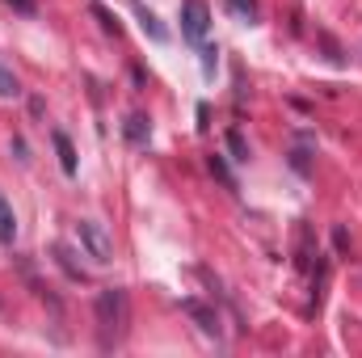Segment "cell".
I'll use <instances>...</instances> for the list:
<instances>
[{
    "instance_id": "8992f818",
    "label": "cell",
    "mask_w": 362,
    "mask_h": 358,
    "mask_svg": "<svg viewBox=\"0 0 362 358\" xmlns=\"http://www.w3.org/2000/svg\"><path fill=\"white\" fill-rule=\"evenodd\" d=\"M51 139H55V152H59V169L72 178V173H76V148H72V139H68L64 131H55Z\"/></svg>"
},
{
    "instance_id": "9a60e30c",
    "label": "cell",
    "mask_w": 362,
    "mask_h": 358,
    "mask_svg": "<svg viewBox=\"0 0 362 358\" xmlns=\"http://www.w3.org/2000/svg\"><path fill=\"white\" fill-rule=\"evenodd\" d=\"M215 55H219L215 47H202V72L206 76H215Z\"/></svg>"
},
{
    "instance_id": "6da1fadb",
    "label": "cell",
    "mask_w": 362,
    "mask_h": 358,
    "mask_svg": "<svg viewBox=\"0 0 362 358\" xmlns=\"http://www.w3.org/2000/svg\"><path fill=\"white\" fill-rule=\"evenodd\" d=\"M93 312H97L101 346H105V350L118 346V342L127 337V325H131V299H127V291H122V287H105V291L97 295Z\"/></svg>"
},
{
    "instance_id": "7c38bea8",
    "label": "cell",
    "mask_w": 362,
    "mask_h": 358,
    "mask_svg": "<svg viewBox=\"0 0 362 358\" xmlns=\"http://www.w3.org/2000/svg\"><path fill=\"white\" fill-rule=\"evenodd\" d=\"M228 148H232V161H249V144L240 131H228Z\"/></svg>"
},
{
    "instance_id": "5b68a950",
    "label": "cell",
    "mask_w": 362,
    "mask_h": 358,
    "mask_svg": "<svg viewBox=\"0 0 362 358\" xmlns=\"http://www.w3.org/2000/svg\"><path fill=\"white\" fill-rule=\"evenodd\" d=\"M181 308H185V312H189V316L198 321V329H202V333H211V337H219V316H215L211 308H202L198 299H185Z\"/></svg>"
},
{
    "instance_id": "9c48e42d",
    "label": "cell",
    "mask_w": 362,
    "mask_h": 358,
    "mask_svg": "<svg viewBox=\"0 0 362 358\" xmlns=\"http://www.w3.org/2000/svg\"><path fill=\"white\" fill-rule=\"evenodd\" d=\"M51 253H55V262H59V266L68 270V278H76V282H85V278H89L85 266H76V262H72V249H68V245H55Z\"/></svg>"
},
{
    "instance_id": "8fae6325",
    "label": "cell",
    "mask_w": 362,
    "mask_h": 358,
    "mask_svg": "<svg viewBox=\"0 0 362 358\" xmlns=\"http://www.w3.org/2000/svg\"><path fill=\"white\" fill-rule=\"evenodd\" d=\"M0 97H21V85H17V76L0 64Z\"/></svg>"
},
{
    "instance_id": "5bb4252c",
    "label": "cell",
    "mask_w": 362,
    "mask_h": 358,
    "mask_svg": "<svg viewBox=\"0 0 362 358\" xmlns=\"http://www.w3.org/2000/svg\"><path fill=\"white\" fill-rule=\"evenodd\" d=\"M93 17H97V21H101V25H105V34H114V38H118V34H122V30H118V17H114V13H105V8H101V4H93Z\"/></svg>"
},
{
    "instance_id": "30bf717a",
    "label": "cell",
    "mask_w": 362,
    "mask_h": 358,
    "mask_svg": "<svg viewBox=\"0 0 362 358\" xmlns=\"http://www.w3.org/2000/svg\"><path fill=\"white\" fill-rule=\"evenodd\" d=\"M228 13L240 17L245 25H257V0H228Z\"/></svg>"
},
{
    "instance_id": "4fadbf2b",
    "label": "cell",
    "mask_w": 362,
    "mask_h": 358,
    "mask_svg": "<svg viewBox=\"0 0 362 358\" xmlns=\"http://www.w3.org/2000/svg\"><path fill=\"white\" fill-rule=\"evenodd\" d=\"M211 173H215V178L223 181L228 190H236V178H232V169L223 165V156H211Z\"/></svg>"
},
{
    "instance_id": "2e32d148",
    "label": "cell",
    "mask_w": 362,
    "mask_h": 358,
    "mask_svg": "<svg viewBox=\"0 0 362 358\" xmlns=\"http://www.w3.org/2000/svg\"><path fill=\"white\" fill-rule=\"evenodd\" d=\"M8 4H13L17 13H34V0H8Z\"/></svg>"
},
{
    "instance_id": "277c9868",
    "label": "cell",
    "mask_w": 362,
    "mask_h": 358,
    "mask_svg": "<svg viewBox=\"0 0 362 358\" xmlns=\"http://www.w3.org/2000/svg\"><path fill=\"white\" fill-rule=\"evenodd\" d=\"M122 131H127V139H131L135 148H148V139H152V122H148V114H131V118L122 122Z\"/></svg>"
},
{
    "instance_id": "3957f363",
    "label": "cell",
    "mask_w": 362,
    "mask_h": 358,
    "mask_svg": "<svg viewBox=\"0 0 362 358\" xmlns=\"http://www.w3.org/2000/svg\"><path fill=\"white\" fill-rule=\"evenodd\" d=\"M206 30H211V8H206V0H185V4H181V38L198 47V42L206 38Z\"/></svg>"
},
{
    "instance_id": "ba28073f",
    "label": "cell",
    "mask_w": 362,
    "mask_h": 358,
    "mask_svg": "<svg viewBox=\"0 0 362 358\" xmlns=\"http://www.w3.org/2000/svg\"><path fill=\"white\" fill-rule=\"evenodd\" d=\"M13 236H17V215L4 202V194H0V245H13Z\"/></svg>"
},
{
    "instance_id": "52a82bcc",
    "label": "cell",
    "mask_w": 362,
    "mask_h": 358,
    "mask_svg": "<svg viewBox=\"0 0 362 358\" xmlns=\"http://www.w3.org/2000/svg\"><path fill=\"white\" fill-rule=\"evenodd\" d=\"M135 17H139V25H144V34H152V42H165L169 38V30L156 21V13L152 8H144V4H135Z\"/></svg>"
},
{
    "instance_id": "7a4b0ae2",
    "label": "cell",
    "mask_w": 362,
    "mask_h": 358,
    "mask_svg": "<svg viewBox=\"0 0 362 358\" xmlns=\"http://www.w3.org/2000/svg\"><path fill=\"white\" fill-rule=\"evenodd\" d=\"M76 241H81V249L89 253L97 266L114 262V241H110L105 224H97V219H81V224H76Z\"/></svg>"
}]
</instances>
